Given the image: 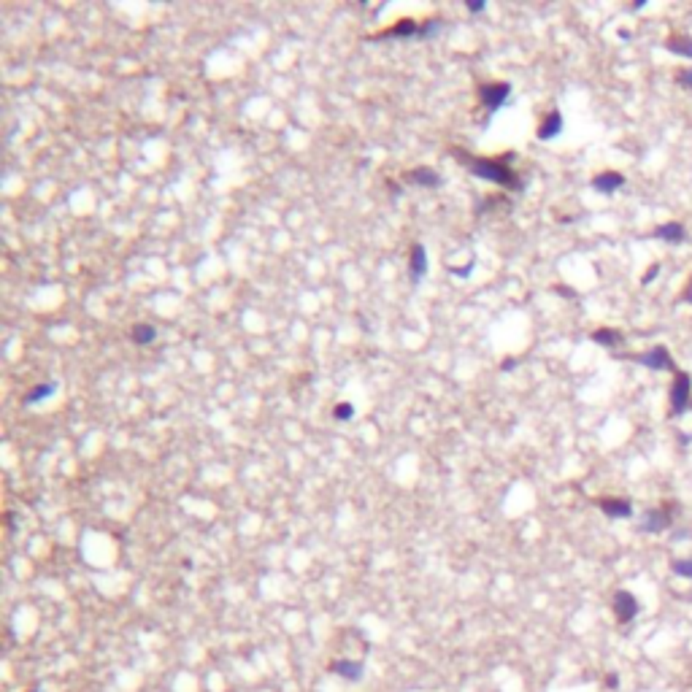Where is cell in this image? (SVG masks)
<instances>
[{"label":"cell","instance_id":"cell-13","mask_svg":"<svg viewBox=\"0 0 692 692\" xmlns=\"http://www.w3.org/2000/svg\"><path fill=\"white\" fill-rule=\"evenodd\" d=\"M563 124H565L563 122V114H560V111H549L546 119L539 124V133H536V136H539L541 141H552L563 133Z\"/></svg>","mask_w":692,"mask_h":692},{"label":"cell","instance_id":"cell-25","mask_svg":"<svg viewBox=\"0 0 692 692\" xmlns=\"http://www.w3.org/2000/svg\"><path fill=\"white\" fill-rule=\"evenodd\" d=\"M514 365H517V357H506V360L500 363V370H503V373H508V370L514 368Z\"/></svg>","mask_w":692,"mask_h":692},{"label":"cell","instance_id":"cell-1","mask_svg":"<svg viewBox=\"0 0 692 692\" xmlns=\"http://www.w3.org/2000/svg\"><path fill=\"white\" fill-rule=\"evenodd\" d=\"M455 157L460 160L465 168L471 170L474 176L479 179H484V182H493V184H500L506 187V189H520L522 182H520V176H517V170L508 168V163H511V154L506 157H500V160H484V157H471L468 152H462V149H455Z\"/></svg>","mask_w":692,"mask_h":692},{"label":"cell","instance_id":"cell-20","mask_svg":"<svg viewBox=\"0 0 692 692\" xmlns=\"http://www.w3.org/2000/svg\"><path fill=\"white\" fill-rule=\"evenodd\" d=\"M333 414H336V419H339V422H346V419H352V416H354V406H352V403H339Z\"/></svg>","mask_w":692,"mask_h":692},{"label":"cell","instance_id":"cell-27","mask_svg":"<svg viewBox=\"0 0 692 692\" xmlns=\"http://www.w3.org/2000/svg\"><path fill=\"white\" fill-rule=\"evenodd\" d=\"M554 293L563 295V298H576V293H573L570 287H554Z\"/></svg>","mask_w":692,"mask_h":692},{"label":"cell","instance_id":"cell-6","mask_svg":"<svg viewBox=\"0 0 692 692\" xmlns=\"http://www.w3.org/2000/svg\"><path fill=\"white\" fill-rule=\"evenodd\" d=\"M674 503H665L660 508H649L641 520V530L644 533H665L674 524Z\"/></svg>","mask_w":692,"mask_h":692},{"label":"cell","instance_id":"cell-15","mask_svg":"<svg viewBox=\"0 0 692 692\" xmlns=\"http://www.w3.org/2000/svg\"><path fill=\"white\" fill-rule=\"evenodd\" d=\"M592 341L600 344V346H606V349H616L622 344V333L616 327H600V330L592 333Z\"/></svg>","mask_w":692,"mask_h":692},{"label":"cell","instance_id":"cell-3","mask_svg":"<svg viewBox=\"0 0 692 692\" xmlns=\"http://www.w3.org/2000/svg\"><path fill=\"white\" fill-rule=\"evenodd\" d=\"M508 98H511V84L508 81H493V84H481L479 87V100L490 114L506 106Z\"/></svg>","mask_w":692,"mask_h":692},{"label":"cell","instance_id":"cell-29","mask_svg":"<svg viewBox=\"0 0 692 692\" xmlns=\"http://www.w3.org/2000/svg\"><path fill=\"white\" fill-rule=\"evenodd\" d=\"M690 409H692V406H690Z\"/></svg>","mask_w":692,"mask_h":692},{"label":"cell","instance_id":"cell-9","mask_svg":"<svg viewBox=\"0 0 692 692\" xmlns=\"http://www.w3.org/2000/svg\"><path fill=\"white\" fill-rule=\"evenodd\" d=\"M598 506L611 520H628V517H633V503L628 498H600Z\"/></svg>","mask_w":692,"mask_h":692},{"label":"cell","instance_id":"cell-11","mask_svg":"<svg viewBox=\"0 0 692 692\" xmlns=\"http://www.w3.org/2000/svg\"><path fill=\"white\" fill-rule=\"evenodd\" d=\"M409 274L414 281H422V276L428 274V252L422 244H414L411 252H409Z\"/></svg>","mask_w":692,"mask_h":692},{"label":"cell","instance_id":"cell-16","mask_svg":"<svg viewBox=\"0 0 692 692\" xmlns=\"http://www.w3.org/2000/svg\"><path fill=\"white\" fill-rule=\"evenodd\" d=\"M330 671L344 679H349V681H357V679L363 676V665L360 662H333Z\"/></svg>","mask_w":692,"mask_h":692},{"label":"cell","instance_id":"cell-22","mask_svg":"<svg viewBox=\"0 0 692 692\" xmlns=\"http://www.w3.org/2000/svg\"><path fill=\"white\" fill-rule=\"evenodd\" d=\"M657 274H660V262H655V265H652V268H649V271H646V274H644V278H641V284H652V281H655V276H657Z\"/></svg>","mask_w":692,"mask_h":692},{"label":"cell","instance_id":"cell-23","mask_svg":"<svg viewBox=\"0 0 692 692\" xmlns=\"http://www.w3.org/2000/svg\"><path fill=\"white\" fill-rule=\"evenodd\" d=\"M465 8H468V11H474V14H479V11H484V8H487V3H484V0H468V3H465Z\"/></svg>","mask_w":692,"mask_h":692},{"label":"cell","instance_id":"cell-5","mask_svg":"<svg viewBox=\"0 0 692 692\" xmlns=\"http://www.w3.org/2000/svg\"><path fill=\"white\" fill-rule=\"evenodd\" d=\"M633 360L649 370H676V363L668 352V346H652L644 354H633Z\"/></svg>","mask_w":692,"mask_h":692},{"label":"cell","instance_id":"cell-26","mask_svg":"<svg viewBox=\"0 0 692 692\" xmlns=\"http://www.w3.org/2000/svg\"><path fill=\"white\" fill-rule=\"evenodd\" d=\"M606 687H609V690H616V687H619V676H616V674H609V676H606Z\"/></svg>","mask_w":692,"mask_h":692},{"label":"cell","instance_id":"cell-10","mask_svg":"<svg viewBox=\"0 0 692 692\" xmlns=\"http://www.w3.org/2000/svg\"><path fill=\"white\" fill-rule=\"evenodd\" d=\"M622 187H625V176L619 170H603V173H598L592 179V189L603 192V195H611V192L622 189Z\"/></svg>","mask_w":692,"mask_h":692},{"label":"cell","instance_id":"cell-19","mask_svg":"<svg viewBox=\"0 0 692 692\" xmlns=\"http://www.w3.org/2000/svg\"><path fill=\"white\" fill-rule=\"evenodd\" d=\"M671 570L681 576V579H692V557H681V560H674L671 563Z\"/></svg>","mask_w":692,"mask_h":692},{"label":"cell","instance_id":"cell-21","mask_svg":"<svg viewBox=\"0 0 692 692\" xmlns=\"http://www.w3.org/2000/svg\"><path fill=\"white\" fill-rule=\"evenodd\" d=\"M676 81L681 84V87L692 90V68H684V71H679V74H676Z\"/></svg>","mask_w":692,"mask_h":692},{"label":"cell","instance_id":"cell-18","mask_svg":"<svg viewBox=\"0 0 692 692\" xmlns=\"http://www.w3.org/2000/svg\"><path fill=\"white\" fill-rule=\"evenodd\" d=\"M154 339H157V327H152V324H136V327H133V344L146 346V344H152Z\"/></svg>","mask_w":692,"mask_h":692},{"label":"cell","instance_id":"cell-12","mask_svg":"<svg viewBox=\"0 0 692 692\" xmlns=\"http://www.w3.org/2000/svg\"><path fill=\"white\" fill-rule=\"evenodd\" d=\"M406 182H411V184H416V187H441L444 184V179H441V173L438 170H433V168H414V170H409L406 173Z\"/></svg>","mask_w":692,"mask_h":692},{"label":"cell","instance_id":"cell-24","mask_svg":"<svg viewBox=\"0 0 692 692\" xmlns=\"http://www.w3.org/2000/svg\"><path fill=\"white\" fill-rule=\"evenodd\" d=\"M474 268H476V262H468V265H465V268H449V271H452V274H455V276H468V274H471V271H474Z\"/></svg>","mask_w":692,"mask_h":692},{"label":"cell","instance_id":"cell-17","mask_svg":"<svg viewBox=\"0 0 692 692\" xmlns=\"http://www.w3.org/2000/svg\"><path fill=\"white\" fill-rule=\"evenodd\" d=\"M54 389H57V385H38V387H33L30 392L25 395V403H28V406H35V403H41V400L52 398V395H54Z\"/></svg>","mask_w":692,"mask_h":692},{"label":"cell","instance_id":"cell-4","mask_svg":"<svg viewBox=\"0 0 692 692\" xmlns=\"http://www.w3.org/2000/svg\"><path fill=\"white\" fill-rule=\"evenodd\" d=\"M441 28V22H428V25H416L414 19H403L395 28H387L382 38H428Z\"/></svg>","mask_w":692,"mask_h":692},{"label":"cell","instance_id":"cell-2","mask_svg":"<svg viewBox=\"0 0 692 692\" xmlns=\"http://www.w3.org/2000/svg\"><path fill=\"white\" fill-rule=\"evenodd\" d=\"M692 406V376L687 370H676L674 373V385H671V419L687 414Z\"/></svg>","mask_w":692,"mask_h":692},{"label":"cell","instance_id":"cell-7","mask_svg":"<svg viewBox=\"0 0 692 692\" xmlns=\"http://www.w3.org/2000/svg\"><path fill=\"white\" fill-rule=\"evenodd\" d=\"M614 616H616V622L619 625H631L633 619L638 616V611H641V606H638V598L633 595V592H628V590H619L614 595Z\"/></svg>","mask_w":692,"mask_h":692},{"label":"cell","instance_id":"cell-14","mask_svg":"<svg viewBox=\"0 0 692 692\" xmlns=\"http://www.w3.org/2000/svg\"><path fill=\"white\" fill-rule=\"evenodd\" d=\"M665 49L671 52V54H679V57H690L692 60V35H671L668 41H665Z\"/></svg>","mask_w":692,"mask_h":692},{"label":"cell","instance_id":"cell-8","mask_svg":"<svg viewBox=\"0 0 692 692\" xmlns=\"http://www.w3.org/2000/svg\"><path fill=\"white\" fill-rule=\"evenodd\" d=\"M652 235L660 238V241H665V244H671V247H679V244L687 241V228H684L681 222H662V225L655 228Z\"/></svg>","mask_w":692,"mask_h":692},{"label":"cell","instance_id":"cell-28","mask_svg":"<svg viewBox=\"0 0 692 692\" xmlns=\"http://www.w3.org/2000/svg\"><path fill=\"white\" fill-rule=\"evenodd\" d=\"M681 300H684V303H692V276H690V284H687L684 295H681Z\"/></svg>","mask_w":692,"mask_h":692}]
</instances>
